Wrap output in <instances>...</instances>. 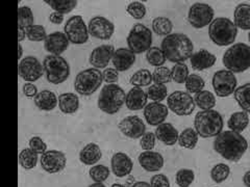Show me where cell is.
Listing matches in <instances>:
<instances>
[{
	"instance_id": "obj_11",
	"label": "cell",
	"mask_w": 250,
	"mask_h": 187,
	"mask_svg": "<svg viewBox=\"0 0 250 187\" xmlns=\"http://www.w3.org/2000/svg\"><path fill=\"white\" fill-rule=\"evenodd\" d=\"M64 34L70 43L82 45L89 40V29L82 16H73L69 18L64 26Z\"/></svg>"
},
{
	"instance_id": "obj_36",
	"label": "cell",
	"mask_w": 250,
	"mask_h": 187,
	"mask_svg": "<svg viewBox=\"0 0 250 187\" xmlns=\"http://www.w3.org/2000/svg\"><path fill=\"white\" fill-rule=\"evenodd\" d=\"M54 12L62 15L71 13L77 6L76 0H46L45 1Z\"/></svg>"
},
{
	"instance_id": "obj_20",
	"label": "cell",
	"mask_w": 250,
	"mask_h": 187,
	"mask_svg": "<svg viewBox=\"0 0 250 187\" xmlns=\"http://www.w3.org/2000/svg\"><path fill=\"white\" fill-rule=\"evenodd\" d=\"M69 40L64 33L56 31L47 36L44 41L45 50L51 56H61L69 48Z\"/></svg>"
},
{
	"instance_id": "obj_26",
	"label": "cell",
	"mask_w": 250,
	"mask_h": 187,
	"mask_svg": "<svg viewBox=\"0 0 250 187\" xmlns=\"http://www.w3.org/2000/svg\"><path fill=\"white\" fill-rule=\"evenodd\" d=\"M148 95L141 88H132L126 94L125 105L129 111H141L147 105Z\"/></svg>"
},
{
	"instance_id": "obj_19",
	"label": "cell",
	"mask_w": 250,
	"mask_h": 187,
	"mask_svg": "<svg viewBox=\"0 0 250 187\" xmlns=\"http://www.w3.org/2000/svg\"><path fill=\"white\" fill-rule=\"evenodd\" d=\"M115 52V48L113 45H101L96 47L94 49L90 56H89V62L90 65L95 68V69H106V67L108 66L109 61L112 60L113 56Z\"/></svg>"
},
{
	"instance_id": "obj_5",
	"label": "cell",
	"mask_w": 250,
	"mask_h": 187,
	"mask_svg": "<svg viewBox=\"0 0 250 187\" xmlns=\"http://www.w3.org/2000/svg\"><path fill=\"white\" fill-rule=\"evenodd\" d=\"M125 92L118 84H105L101 89L97 100L98 108L107 114L118 112L125 104Z\"/></svg>"
},
{
	"instance_id": "obj_24",
	"label": "cell",
	"mask_w": 250,
	"mask_h": 187,
	"mask_svg": "<svg viewBox=\"0 0 250 187\" xmlns=\"http://www.w3.org/2000/svg\"><path fill=\"white\" fill-rule=\"evenodd\" d=\"M216 59L217 58L213 53L206 49H201L193 53L190 58V64L196 71H205L215 65Z\"/></svg>"
},
{
	"instance_id": "obj_14",
	"label": "cell",
	"mask_w": 250,
	"mask_h": 187,
	"mask_svg": "<svg viewBox=\"0 0 250 187\" xmlns=\"http://www.w3.org/2000/svg\"><path fill=\"white\" fill-rule=\"evenodd\" d=\"M18 72L23 80L33 83L42 77L44 68L37 57L26 56L19 61Z\"/></svg>"
},
{
	"instance_id": "obj_41",
	"label": "cell",
	"mask_w": 250,
	"mask_h": 187,
	"mask_svg": "<svg viewBox=\"0 0 250 187\" xmlns=\"http://www.w3.org/2000/svg\"><path fill=\"white\" fill-rule=\"evenodd\" d=\"M185 85H186L187 92L189 93L190 95H192V94H195V95H196V94L203 91L206 82L201 76L197 74H190L185 82Z\"/></svg>"
},
{
	"instance_id": "obj_46",
	"label": "cell",
	"mask_w": 250,
	"mask_h": 187,
	"mask_svg": "<svg viewBox=\"0 0 250 187\" xmlns=\"http://www.w3.org/2000/svg\"><path fill=\"white\" fill-rule=\"evenodd\" d=\"M25 34H26V38H28V40L31 42H42V41H45L47 37L45 27L38 24H34L29 26L28 28H26Z\"/></svg>"
},
{
	"instance_id": "obj_35",
	"label": "cell",
	"mask_w": 250,
	"mask_h": 187,
	"mask_svg": "<svg viewBox=\"0 0 250 187\" xmlns=\"http://www.w3.org/2000/svg\"><path fill=\"white\" fill-rule=\"evenodd\" d=\"M153 81L152 73L148 69H141L130 77V84L135 88L150 87Z\"/></svg>"
},
{
	"instance_id": "obj_49",
	"label": "cell",
	"mask_w": 250,
	"mask_h": 187,
	"mask_svg": "<svg viewBox=\"0 0 250 187\" xmlns=\"http://www.w3.org/2000/svg\"><path fill=\"white\" fill-rule=\"evenodd\" d=\"M126 12L131 16L132 18L141 20L143 19L146 15V6L140 1H134V2H130L127 5Z\"/></svg>"
},
{
	"instance_id": "obj_57",
	"label": "cell",
	"mask_w": 250,
	"mask_h": 187,
	"mask_svg": "<svg viewBox=\"0 0 250 187\" xmlns=\"http://www.w3.org/2000/svg\"><path fill=\"white\" fill-rule=\"evenodd\" d=\"M26 37V34L24 29H18V41L19 43H21L23 40H25Z\"/></svg>"
},
{
	"instance_id": "obj_34",
	"label": "cell",
	"mask_w": 250,
	"mask_h": 187,
	"mask_svg": "<svg viewBox=\"0 0 250 187\" xmlns=\"http://www.w3.org/2000/svg\"><path fill=\"white\" fill-rule=\"evenodd\" d=\"M195 104H196L201 111H209L213 109L216 105V97L212 92L209 91H201L200 93L196 94L194 98Z\"/></svg>"
},
{
	"instance_id": "obj_56",
	"label": "cell",
	"mask_w": 250,
	"mask_h": 187,
	"mask_svg": "<svg viewBox=\"0 0 250 187\" xmlns=\"http://www.w3.org/2000/svg\"><path fill=\"white\" fill-rule=\"evenodd\" d=\"M243 183L246 187H250V169L247 170L243 176Z\"/></svg>"
},
{
	"instance_id": "obj_51",
	"label": "cell",
	"mask_w": 250,
	"mask_h": 187,
	"mask_svg": "<svg viewBox=\"0 0 250 187\" xmlns=\"http://www.w3.org/2000/svg\"><path fill=\"white\" fill-rule=\"evenodd\" d=\"M28 146H29V149L33 150L37 154L43 155L47 151L46 143L41 137H39V136L31 137L28 142Z\"/></svg>"
},
{
	"instance_id": "obj_44",
	"label": "cell",
	"mask_w": 250,
	"mask_h": 187,
	"mask_svg": "<svg viewBox=\"0 0 250 187\" xmlns=\"http://www.w3.org/2000/svg\"><path fill=\"white\" fill-rule=\"evenodd\" d=\"M111 175V170L105 166L95 165L89 170V176L95 183H104Z\"/></svg>"
},
{
	"instance_id": "obj_1",
	"label": "cell",
	"mask_w": 250,
	"mask_h": 187,
	"mask_svg": "<svg viewBox=\"0 0 250 187\" xmlns=\"http://www.w3.org/2000/svg\"><path fill=\"white\" fill-rule=\"evenodd\" d=\"M214 150L222 158L232 162L239 161L248 149L246 138L238 132L231 130L222 131L214 140Z\"/></svg>"
},
{
	"instance_id": "obj_45",
	"label": "cell",
	"mask_w": 250,
	"mask_h": 187,
	"mask_svg": "<svg viewBox=\"0 0 250 187\" xmlns=\"http://www.w3.org/2000/svg\"><path fill=\"white\" fill-rule=\"evenodd\" d=\"M172 74V81H174L178 84L185 83L186 80L189 77V68L185 64V62H179V64H175L171 69Z\"/></svg>"
},
{
	"instance_id": "obj_60",
	"label": "cell",
	"mask_w": 250,
	"mask_h": 187,
	"mask_svg": "<svg viewBox=\"0 0 250 187\" xmlns=\"http://www.w3.org/2000/svg\"><path fill=\"white\" fill-rule=\"evenodd\" d=\"M88 187H106L104 183H93L91 185H89Z\"/></svg>"
},
{
	"instance_id": "obj_18",
	"label": "cell",
	"mask_w": 250,
	"mask_h": 187,
	"mask_svg": "<svg viewBox=\"0 0 250 187\" xmlns=\"http://www.w3.org/2000/svg\"><path fill=\"white\" fill-rule=\"evenodd\" d=\"M169 114V108L161 102H151L144 108V118L148 125L158 127L159 125L165 123Z\"/></svg>"
},
{
	"instance_id": "obj_27",
	"label": "cell",
	"mask_w": 250,
	"mask_h": 187,
	"mask_svg": "<svg viewBox=\"0 0 250 187\" xmlns=\"http://www.w3.org/2000/svg\"><path fill=\"white\" fill-rule=\"evenodd\" d=\"M103 157V152L97 144L90 143L84 146L80 152V160L85 166H95Z\"/></svg>"
},
{
	"instance_id": "obj_54",
	"label": "cell",
	"mask_w": 250,
	"mask_h": 187,
	"mask_svg": "<svg viewBox=\"0 0 250 187\" xmlns=\"http://www.w3.org/2000/svg\"><path fill=\"white\" fill-rule=\"evenodd\" d=\"M23 93H24V95L27 98H36V96L39 94L38 88L31 82H27L23 85Z\"/></svg>"
},
{
	"instance_id": "obj_30",
	"label": "cell",
	"mask_w": 250,
	"mask_h": 187,
	"mask_svg": "<svg viewBox=\"0 0 250 187\" xmlns=\"http://www.w3.org/2000/svg\"><path fill=\"white\" fill-rule=\"evenodd\" d=\"M233 23L237 28L250 30V4L240 3L233 13Z\"/></svg>"
},
{
	"instance_id": "obj_15",
	"label": "cell",
	"mask_w": 250,
	"mask_h": 187,
	"mask_svg": "<svg viewBox=\"0 0 250 187\" xmlns=\"http://www.w3.org/2000/svg\"><path fill=\"white\" fill-rule=\"evenodd\" d=\"M89 34L98 40H109L115 33L114 23L105 17L96 16L89 21Z\"/></svg>"
},
{
	"instance_id": "obj_48",
	"label": "cell",
	"mask_w": 250,
	"mask_h": 187,
	"mask_svg": "<svg viewBox=\"0 0 250 187\" xmlns=\"http://www.w3.org/2000/svg\"><path fill=\"white\" fill-rule=\"evenodd\" d=\"M153 82L155 84H167L172 81V74L171 70L165 66H162L159 68H155L152 73Z\"/></svg>"
},
{
	"instance_id": "obj_38",
	"label": "cell",
	"mask_w": 250,
	"mask_h": 187,
	"mask_svg": "<svg viewBox=\"0 0 250 187\" xmlns=\"http://www.w3.org/2000/svg\"><path fill=\"white\" fill-rule=\"evenodd\" d=\"M19 163L24 169H33L37 167L38 163V154L33 150L24 149L19 154Z\"/></svg>"
},
{
	"instance_id": "obj_7",
	"label": "cell",
	"mask_w": 250,
	"mask_h": 187,
	"mask_svg": "<svg viewBox=\"0 0 250 187\" xmlns=\"http://www.w3.org/2000/svg\"><path fill=\"white\" fill-rule=\"evenodd\" d=\"M43 68L48 82L61 84L70 76L69 62L61 56H48L43 60Z\"/></svg>"
},
{
	"instance_id": "obj_2",
	"label": "cell",
	"mask_w": 250,
	"mask_h": 187,
	"mask_svg": "<svg viewBox=\"0 0 250 187\" xmlns=\"http://www.w3.org/2000/svg\"><path fill=\"white\" fill-rule=\"evenodd\" d=\"M161 49L169 61L179 64L191 58L194 53V44L187 35L171 34L162 41Z\"/></svg>"
},
{
	"instance_id": "obj_17",
	"label": "cell",
	"mask_w": 250,
	"mask_h": 187,
	"mask_svg": "<svg viewBox=\"0 0 250 187\" xmlns=\"http://www.w3.org/2000/svg\"><path fill=\"white\" fill-rule=\"evenodd\" d=\"M121 133L131 139H138L146 133V125L138 115H128L119 123Z\"/></svg>"
},
{
	"instance_id": "obj_61",
	"label": "cell",
	"mask_w": 250,
	"mask_h": 187,
	"mask_svg": "<svg viewBox=\"0 0 250 187\" xmlns=\"http://www.w3.org/2000/svg\"><path fill=\"white\" fill-rule=\"evenodd\" d=\"M111 187H126V186H124V185L119 184V183H115V184H113Z\"/></svg>"
},
{
	"instance_id": "obj_39",
	"label": "cell",
	"mask_w": 250,
	"mask_h": 187,
	"mask_svg": "<svg viewBox=\"0 0 250 187\" xmlns=\"http://www.w3.org/2000/svg\"><path fill=\"white\" fill-rule=\"evenodd\" d=\"M34 13L28 6H20L18 10V28L26 29L34 25Z\"/></svg>"
},
{
	"instance_id": "obj_42",
	"label": "cell",
	"mask_w": 250,
	"mask_h": 187,
	"mask_svg": "<svg viewBox=\"0 0 250 187\" xmlns=\"http://www.w3.org/2000/svg\"><path fill=\"white\" fill-rule=\"evenodd\" d=\"M230 175V168L225 163H218L210 169V178L212 180L219 184L224 182Z\"/></svg>"
},
{
	"instance_id": "obj_29",
	"label": "cell",
	"mask_w": 250,
	"mask_h": 187,
	"mask_svg": "<svg viewBox=\"0 0 250 187\" xmlns=\"http://www.w3.org/2000/svg\"><path fill=\"white\" fill-rule=\"evenodd\" d=\"M59 108L65 114L75 113L80 108V98L73 93H64L59 96Z\"/></svg>"
},
{
	"instance_id": "obj_8",
	"label": "cell",
	"mask_w": 250,
	"mask_h": 187,
	"mask_svg": "<svg viewBox=\"0 0 250 187\" xmlns=\"http://www.w3.org/2000/svg\"><path fill=\"white\" fill-rule=\"evenodd\" d=\"M104 82L101 71L95 68L85 69L75 77L74 89L82 96H91L96 93Z\"/></svg>"
},
{
	"instance_id": "obj_40",
	"label": "cell",
	"mask_w": 250,
	"mask_h": 187,
	"mask_svg": "<svg viewBox=\"0 0 250 187\" xmlns=\"http://www.w3.org/2000/svg\"><path fill=\"white\" fill-rule=\"evenodd\" d=\"M146 59L148 61V64L155 68L164 66V64H165L167 60L165 54H164L163 50L159 48V47H151V48L146 52Z\"/></svg>"
},
{
	"instance_id": "obj_25",
	"label": "cell",
	"mask_w": 250,
	"mask_h": 187,
	"mask_svg": "<svg viewBox=\"0 0 250 187\" xmlns=\"http://www.w3.org/2000/svg\"><path fill=\"white\" fill-rule=\"evenodd\" d=\"M156 139L166 146H173L178 143L179 133L177 129L170 123H163L155 129Z\"/></svg>"
},
{
	"instance_id": "obj_10",
	"label": "cell",
	"mask_w": 250,
	"mask_h": 187,
	"mask_svg": "<svg viewBox=\"0 0 250 187\" xmlns=\"http://www.w3.org/2000/svg\"><path fill=\"white\" fill-rule=\"evenodd\" d=\"M167 106L169 111L174 112L176 115L186 116L192 114L196 104H195L194 98L188 92L175 91L168 96Z\"/></svg>"
},
{
	"instance_id": "obj_59",
	"label": "cell",
	"mask_w": 250,
	"mask_h": 187,
	"mask_svg": "<svg viewBox=\"0 0 250 187\" xmlns=\"http://www.w3.org/2000/svg\"><path fill=\"white\" fill-rule=\"evenodd\" d=\"M18 49H19V54H18V58L19 60L22 59V56H23V47L21 45V43L18 44Z\"/></svg>"
},
{
	"instance_id": "obj_37",
	"label": "cell",
	"mask_w": 250,
	"mask_h": 187,
	"mask_svg": "<svg viewBox=\"0 0 250 187\" xmlns=\"http://www.w3.org/2000/svg\"><path fill=\"white\" fill-rule=\"evenodd\" d=\"M173 29V24L166 17H156L152 21V30L158 36H170Z\"/></svg>"
},
{
	"instance_id": "obj_32",
	"label": "cell",
	"mask_w": 250,
	"mask_h": 187,
	"mask_svg": "<svg viewBox=\"0 0 250 187\" xmlns=\"http://www.w3.org/2000/svg\"><path fill=\"white\" fill-rule=\"evenodd\" d=\"M233 97L236 99L239 106L246 112H250V83H245L237 88L233 93Z\"/></svg>"
},
{
	"instance_id": "obj_12",
	"label": "cell",
	"mask_w": 250,
	"mask_h": 187,
	"mask_svg": "<svg viewBox=\"0 0 250 187\" xmlns=\"http://www.w3.org/2000/svg\"><path fill=\"white\" fill-rule=\"evenodd\" d=\"M213 88L218 97L225 98L230 96L237 90V77L229 70H219L213 76Z\"/></svg>"
},
{
	"instance_id": "obj_62",
	"label": "cell",
	"mask_w": 250,
	"mask_h": 187,
	"mask_svg": "<svg viewBox=\"0 0 250 187\" xmlns=\"http://www.w3.org/2000/svg\"><path fill=\"white\" fill-rule=\"evenodd\" d=\"M248 41L250 42V31H249V34H248Z\"/></svg>"
},
{
	"instance_id": "obj_58",
	"label": "cell",
	"mask_w": 250,
	"mask_h": 187,
	"mask_svg": "<svg viewBox=\"0 0 250 187\" xmlns=\"http://www.w3.org/2000/svg\"><path fill=\"white\" fill-rule=\"evenodd\" d=\"M131 187H151V185H150V183L145 182V181H138Z\"/></svg>"
},
{
	"instance_id": "obj_4",
	"label": "cell",
	"mask_w": 250,
	"mask_h": 187,
	"mask_svg": "<svg viewBox=\"0 0 250 187\" xmlns=\"http://www.w3.org/2000/svg\"><path fill=\"white\" fill-rule=\"evenodd\" d=\"M222 62L226 70L233 74L243 73L250 68V46L244 43H237L225 51Z\"/></svg>"
},
{
	"instance_id": "obj_28",
	"label": "cell",
	"mask_w": 250,
	"mask_h": 187,
	"mask_svg": "<svg viewBox=\"0 0 250 187\" xmlns=\"http://www.w3.org/2000/svg\"><path fill=\"white\" fill-rule=\"evenodd\" d=\"M59 99L56 94L49 90H44L38 94L35 98L36 106L44 112H51L57 107Z\"/></svg>"
},
{
	"instance_id": "obj_33",
	"label": "cell",
	"mask_w": 250,
	"mask_h": 187,
	"mask_svg": "<svg viewBox=\"0 0 250 187\" xmlns=\"http://www.w3.org/2000/svg\"><path fill=\"white\" fill-rule=\"evenodd\" d=\"M199 135L194 128H186L178 137V144L185 149L193 150L197 146Z\"/></svg>"
},
{
	"instance_id": "obj_55",
	"label": "cell",
	"mask_w": 250,
	"mask_h": 187,
	"mask_svg": "<svg viewBox=\"0 0 250 187\" xmlns=\"http://www.w3.org/2000/svg\"><path fill=\"white\" fill-rule=\"evenodd\" d=\"M64 19H65V15L58 12H53L49 16V21L53 23V24H62V23L64 22Z\"/></svg>"
},
{
	"instance_id": "obj_31",
	"label": "cell",
	"mask_w": 250,
	"mask_h": 187,
	"mask_svg": "<svg viewBox=\"0 0 250 187\" xmlns=\"http://www.w3.org/2000/svg\"><path fill=\"white\" fill-rule=\"evenodd\" d=\"M249 125V115L248 112L242 111L233 112L228 121L229 128L233 131L241 133L243 132Z\"/></svg>"
},
{
	"instance_id": "obj_16",
	"label": "cell",
	"mask_w": 250,
	"mask_h": 187,
	"mask_svg": "<svg viewBox=\"0 0 250 187\" xmlns=\"http://www.w3.org/2000/svg\"><path fill=\"white\" fill-rule=\"evenodd\" d=\"M41 168L48 174L61 173L66 168L67 158L62 151L49 150L46 151L41 157Z\"/></svg>"
},
{
	"instance_id": "obj_3",
	"label": "cell",
	"mask_w": 250,
	"mask_h": 187,
	"mask_svg": "<svg viewBox=\"0 0 250 187\" xmlns=\"http://www.w3.org/2000/svg\"><path fill=\"white\" fill-rule=\"evenodd\" d=\"M224 122L220 112L214 109L201 111L194 119V129L202 138L216 137L223 131Z\"/></svg>"
},
{
	"instance_id": "obj_52",
	"label": "cell",
	"mask_w": 250,
	"mask_h": 187,
	"mask_svg": "<svg viewBox=\"0 0 250 187\" xmlns=\"http://www.w3.org/2000/svg\"><path fill=\"white\" fill-rule=\"evenodd\" d=\"M103 76L106 84H116L119 80V72L115 68H106L103 72Z\"/></svg>"
},
{
	"instance_id": "obj_13",
	"label": "cell",
	"mask_w": 250,
	"mask_h": 187,
	"mask_svg": "<svg viewBox=\"0 0 250 187\" xmlns=\"http://www.w3.org/2000/svg\"><path fill=\"white\" fill-rule=\"evenodd\" d=\"M215 12L213 7L202 2L194 3L188 13V21L195 28H203L214 20Z\"/></svg>"
},
{
	"instance_id": "obj_63",
	"label": "cell",
	"mask_w": 250,
	"mask_h": 187,
	"mask_svg": "<svg viewBox=\"0 0 250 187\" xmlns=\"http://www.w3.org/2000/svg\"><path fill=\"white\" fill-rule=\"evenodd\" d=\"M249 150H250V146H249Z\"/></svg>"
},
{
	"instance_id": "obj_50",
	"label": "cell",
	"mask_w": 250,
	"mask_h": 187,
	"mask_svg": "<svg viewBox=\"0 0 250 187\" xmlns=\"http://www.w3.org/2000/svg\"><path fill=\"white\" fill-rule=\"evenodd\" d=\"M156 136L153 132H146V133L140 138V146L144 151H152L155 147Z\"/></svg>"
},
{
	"instance_id": "obj_9",
	"label": "cell",
	"mask_w": 250,
	"mask_h": 187,
	"mask_svg": "<svg viewBox=\"0 0 250 187\" xmlns=\"http://www.w3.org/2000/svg\"><path fill=\"white\" fill-rule=\"evenodd\" d=\"M128 49L139 54L147 52L152 45V33L147 26L138 23L131 27L126 38Z\"/></svg>"
},
{
	"instance_id": "obj_53",
	"label": "cell",
	"mask_w": 250,
	"mask_h": 187,
	"mask_svg": "<svg viewBox=\"0 0 250 187\" xmlns=\"http://www.w3.org/2000/svg\"><path fill=\"white\" fill-rule=\"evenodd\" d=\"M151 187H170V181L166 175L156 174L150 180Z\"/></svg>"
},
{
	"instance_id": "obj_6",
	"label": "cell",
	"mask_w": 250,
	"mask_h": 187,
	"mask_svg": "<svg viewBox=\"0 0 250 187\" xmlns=\"http://www.w3.org/2000/svg\"><path fill=\"white\" fill-rule=\"evenodd\" d=\"M208 36L217 46H229L236 41L238 28L230 19L219 17L209 24Z\"/></svg>"
},
{
	"instance_id": "obj_21",
	"label": "cell",
	"mask_w": 250,
	"mask_h": 187,
	"mask_svg": "<svg viewBox=\"0 0 250 187\" xmlns=\"http://www.w3.org/2000/svg\"><path fill=\"white\" fill-rule=\"evenodd\" d=\"M111 168L113 174L116 177L123 178L131 173L132 168H134V162H132L131 158L127 154L123 152H117L113 155L111 159Z\"/></svg>"
},
{
	"instance_id": "obj_47",
	"label": "cell",
	"mask_w": 250,
	"mask_h": 187,
	"mask_svg": "<svg viewBox=\"0 0 250 187\" xmlns=\"http://www.w3.org/2000/svg\"><path fill=\"white\" fill-rule=\"evenodd\" d=\"M195 174L190 168L179 169L175 175V182L179 187H190L194 182Z\"/></svg>"
},
{
	"instance_id": "obj_43",
	"label": "cell",
	"mask_w": 250,
	"mask_h": 187,
	"mask_svg": "<svg viewBox=\"0 0 250 187\" xmlns=\"http://www.w3.org/2000/svg\"><path fill=\"white\" fill-rule=\"evenodd\" d=\"M148 98L153 102H162L168 96V89L164 84H151L147 91Z\"/></svg>"
},
{
	"instance_id": "obj_22",
	"label": "cell",
	"mask_w": 250,
	"mask_h": 187,
	"mask_svg": "<svg viewBox=\"0 0 250 187\" xmlns=\"http://www.w3.org/2000/svg\"><path fill=\"white\" fill-rule=\"evenodd\" d=\"M138 161L140 167L149 173L159 171L164 167V157L162 154L154 151L142 152L139 155Z\"/></svg>"
},
{
	"instance_id": "obj_23",
	"label": "cell",
	"mask_w": 250,
	"mask_h": 187,
	"mask_svg": "<svg viewBox=\"0 0 250 187\" xmlns=\"http://www.w3.org/2000/svg\"><path fill=\"white\" fill-rule=\"evenodd\" d=\"M112 62L117 71L125 72L134 66L136 62V53L127 48H119L115 50Z\"/></svg>"
}]
</instances>
